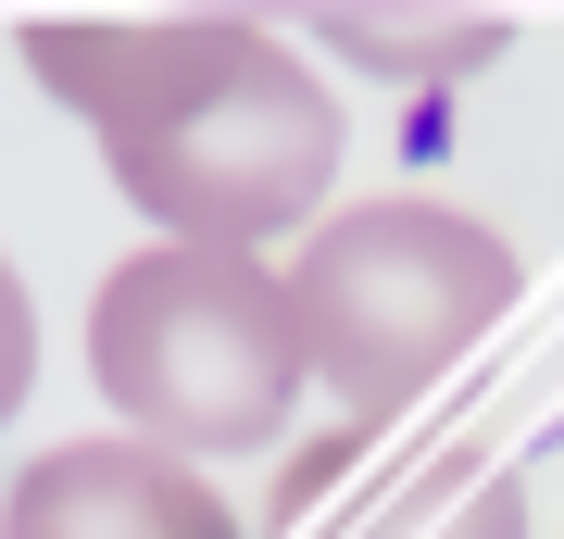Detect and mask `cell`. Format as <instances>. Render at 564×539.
Segmentation results:
<instances>
[{
    "instance_id": "cell-1",
    "label": "cell",
    "mask_w": 564,
    "mask_h": 539,
    "mask_svg": "<svg viewBox=\"0 0 564 539\" xmlns=\"http://www.w3.org/2000/svg\"><path fill=\"white\" fill-rule=\"evenodd\" d=\"M88 377L151 452H263L314 389L302 326H289V263L188 239L126 251L88 301Z\"/></svg>"
},
{
    "instance_id": "cell-2",
    "label": "cell",
    "mask_w": 564,
    "mask_h": 539,
    "mask_svg": "<svg viewBox=\"0 0 564 539\" xmlns=\"http://www.w3.org/2000/svg\"><path fill=\"white\" fill-rule=\"evenodd\" d=\"M101 163H113V188L139 201L163 239L263 251V239H289L326 201V176H339V100H326V76L289 63V39H263L239 13V39L163 100V114L101 139Z\"/></svg>"
},
{
    "instance_id": "cell-3",
    "label": "cell",
    "mask_w": 564,
    "mask_h": 539,
    "mask_svg": "<svg viewBox=\"0 0 564 539\" xmlns=\"http://www.w3.org/2000/svg\"><path fill=\"white\" fill-rule=\"evenodd\" d=\"M502 301H514L502 226L452 214V201H364V214H326L302 239V263H289L302 364L351 401V414L414 401Z\"/></svg>"
},
{
    "instance_id": "cell-4",
    "label": "cell",
    "mask_w": 564,
    "mask_h": 539,
    "mask_svg": "<svg viewBox=\"0 0 564 539\" xmlns=\"http://www.w3.org/2000/svg\"><path fill=\"white\" fill-rule=\"evenodd\" d=\"M0 539H239L214 477H188V452L151 440H63L13 477Z\"/></svg>"
},
{
    "instance_id": "cell-5",
    "label": "cell",
    "mask_w": 564,
    "mask_h": 539,
    "mask_svg": "<svg viewBox=\"0 0 564 539\" xmlns=\"http://www.w3.org/2000/svg\"><path fill=\"white\" fill-rule=\"evenodd\" d=\"M226 39H239V13H39L25 25V76H39L88 139H126V126L163 114Z\"/></svg>"
},
{
    "instance_id": "cell-6",
    "label": "cell",
    "mask_w": 564,
    "mask_h": 539,
    "mask_svg": "<svg viewBox=\"0 0 564 539\" xmlns=\"http://www.w3.org/2000/svg\"><path fill=\"white\" fill-rule=\"evenodd\" d=\"M314 39L364 63V76H389V88H464V76H489V63L514 51V13H477V0H452V13H414V0H326L314 13Z\"/></svg>"
},
{
    "instance_id": "cell-7",
    "label": "cell",
    "mask_w": 564,
    "mask_h": 539,
    "mask_svg": "<svg viewBox=\"0 0 564 539\" xmlns=\"http://www.w3.org/2000/svg\"><path fill=\"white\" fill-rule=\"evenodd\" d=\"M389 539H527V489L514 477H452L426 515H402Z\"/></svg>"
},
{
    "instance_id": "cell-8",
    "label": "cell",
    "mask_w": 564,
    "mask_h": 539,
    "mask_svg": "<svg viewBox=\"0 0 564 539\" xmlns=\"http://www.w3.org/2000/svg\"><path fill=\"white\" fill-rule=\"evenodd\" d=\"M39 389V301H25L13 251H0V427H13V401Z\"/></svg>"
}]
</instances>
